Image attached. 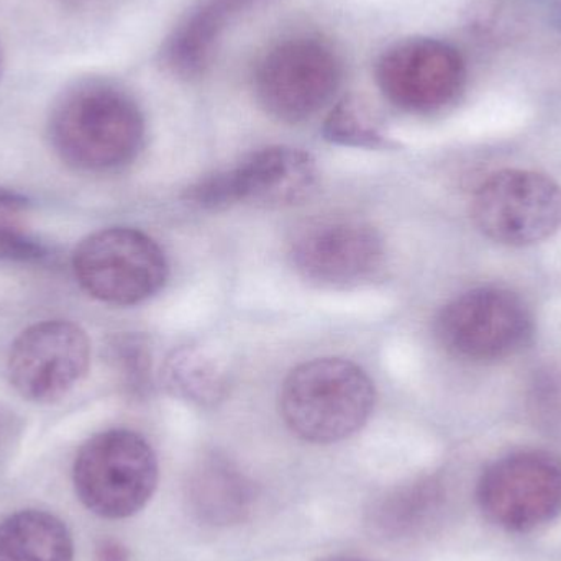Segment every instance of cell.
Instances as JSON below:
<instances>
[{
    "label": "cell",
    "instance_id": "9c48e42d",
    "mask_svg": "<svg viewBox=\"0 0 561 561\" xmlns=\"http://www.w3.org/2000/svg\"><path fill=\"white\" fill-rule=\"evenodd\" d=\"M379 91L409 114H434L454 104L467 85V61L444 39L415 36L389 46L375 68Z\"/></svg>",
    "mask_w": 561,
    "mask_h": 561
},
{
    "label": "cell",
    "instance_id": "cb8c5ba5",
    "mask_svg": "<svg viewBox=\"0 0 561 561\" xmlns=\"http://www.w3.org/2000/svg\"><path fill=\"white\" fill-rule=\"evenodd\" d=\"M333 561H365V560H358V559H340V560H333Z\"/></svg>",
    "mask_w": 561,
    "mask_h": 561
},
{
    "label": "cell",
    "instance_id": "8992f818",
    "mask_svg": "<svg viewBox=\"0 0 561 561\" xmlns=\"http://www.w3.org/2000/svg\"><path fill=\"white\" fill-rule=\"evenodd\" d=\"M445 350L468 362H497L526 348L534 335L527 304L504 287H477L447 304L435 320Z\"/></svg>",
    "mask_w": 561,
    "mask_h": 561
},
{
    "label": "cell",
    "instance_id": "2e32d148",
    "mask_svg": "<svg viewBox=\"0 0 561 561\" xmlns=\"http://www.w3.org/2000/svg\"><path fill=\"white\" fill-rule=\"evenodd\" d=\"M161 378L170 394L201 408L222 401L229 389V373L222 359L199 345L173 350L164 362Z\"/></svg>",
    "mask_w": 561,
    "mask_h": 561
},
{
    "label": "cell",
    "instance_id": "4fadbf2b",
    "mask_svg": "<svg viewBox=\"0 0 561 561\" xmlns=\"http://www.w3.org/2000/svg\"><path fill=\"white\" fill-rule=\"evenodd\" d=\"M239 203L289 207L309 199L319 183L316 160L290 147H270L249 154L230 170Z\"/></svg>",
    "mask_w": 561,
    "mask_h": 561
},
{
    "label": "cell",
    "instance_id": "5b68a950",
    "mask_svg": "<svg viewBox=\"0 0 561 561\" xmlns=\"http://www.w3.org/2000/svg\"><path fill=\"white\" fill-rule=\"evenodd\" d=\"M71 265L79 286L108 306L145 302L157 296L168 279L161 247L147 233L128 227H112L85 237L76 247Z\"/></svg>",
    "mask_w": 561,
    "mask_h": 561
},
{
    "label": "cell",
    "instance_id": "ac0fdd59",
    "mask_svg": "<svg viewBox=\"0 0 561 561\" xmlns=\"http://www.w3.org/2000/svg\"><path fill=\"white\" fill-rule=\"evenodd\" d=\"M322 135L330 144L342 147L391 150L394 141L382 131L369 105L358 95H346L323 122Z\"/></svg>",
    "mask_w": 561,
    "mask_h": 561
},
{
    "label": "cell",
    "instance_id": "9a60e30c",
    "mask_svg": "<svg viewBox=\"0 0 561 561\" xmlns=\"http://www.w3.org/2000/svg\"><path fill=\"white\" fill-rule=\"evenodd\" d=\"M71 533L59 517L26 510L0 523V561H72Z\"/></svg>",
    "mask_w": 561,
    "mask_h": 561
},
{
    "label": "cell",
    "instance_id": "52a82bcc",
    "mask_svg": "<svg viewBox=\"0 0 561 561\" xmlns=\"http://www.w3.org/2000/svg\"><path fill=\"white\" fill-rule=\"evenodd\" d=\"M477 500L500 529L534 533L561 516V460L537 450L500 458L481 474Z\"/></svg>",
    "mask_w": 561,
    "mask_h": 561
},
{
    "label": "cell",
    "instance_id": "277c9868",
    "mask_svg": "<svg viewBox=\"0 0 561 561\" xmlns=\"http://www.w3.org/2000/svg\"><path fill=\"white\" fill-rule=\"evenodd\" d=\"M342 81V56L332 43L316 35H294L260 58L253 89L266 114L299 124L322 111Z\"/></svg>",
    "mask_w": 561,
    "mask_h": 561
},
{
    "label": "cell",
    "instance_id": "d6986e66",
    "mask_svg": "<svg viewBox=\"0 0 561 561\" xmlns=\"http://www.w3.org/2000/svg\"><path fill=\"white\" fill-rule=\"evenodd\" d=\"M105 358L124 391L131 398H147L151 391V348L140 333H121L108 340Z\"/></svg>",
    "mask_w": 561,
    "mask_h": 561
},
{
    "label": "cell",
    "instance_id": "d4e9b609",
    "mask_svg": "<svg viewBox=\"0 0 561 561\" xmlns=\"http://www.w3.org/2000/svg\"><path fill=\"white\" fill-rule=\"evenodd\" d=\"M0 69H2V53H0Z\"/></svg>",
    "mask_w": 561,
    "mask_h": 561
},
{
    "label": "cell",
    "instance_id": "e0dca14e",
    "mask_svg": "<svg viewBox=\"0 0 561 561\" xmlns=\"http://www.w3.org/2000/svg\"><path fill=\"white\" fill-rule=\"evenodd\" d=\"M445 490L434 478L415 481L389 493L373 511V526L388 537L419 533L440 513Z\"/></svg>",
    "mask_w": 561,
    "mask_h": 561
},
{
    "label": "cell",
    "instance_id": "603a6c76",
    "mask_svg": "<svg viewBox=\"0 0 561 561\" xmlns=\"http://www.w3.org/2000/svg\"><path fill=\"white\" fill-rule=\"evenodd\" d=\"M61 2L68 3V5H82V3H89L92 0H61Z\"/></svg>",
    "mask_w": 561,
    "mask_h": 561
},
{
    "label": "cell",
    "instance_id": "6da1fadb",
    "mask_svg": "<svg viewBox=\"0 0 561 561\" xmlns=\"http://www.w3.org/2000/svg\"><path fill=\"white\" fill-rule=\"evenodd\" d=\"M48 138L59 160L75 170H117L131 163L144 147V112L115 82L82 79L53 104Z\"/></svg>",
    "mask_w": 561,
    "mask_h": 561
},
{
    "label": "cell",
    "instance_id": "44dd1931",
    "mask_svg": "<svg viewBox=\"0 0 561 561\" xmlns=\"http://www.w3.org/2000/svg\"><path fill=\"white\" fill-rule=\"evenodd\" d=\"M95 560L98 561H130V553L124 543L114 539L101 540L95 549Z\"/></svg>",
    "mask_w": 561,
    "mask_h": 561
},
{
    "label": "cell",
    "instance_id": "8fae6325",
    "mask_svg": "<svg viewBox=\"0 0 561 561\" xmlns=\"http://www.w3.org/2000/svg\"><path fill=\"white\" fill-rule=\"evenodd\" d=\"M297 273L322 287H348L371 278L385 259L375 227L348 217L312 220L297 232L290 249Z\"/></svg>",
    "mask_w": 561,
    "mask_h": 561
},
{
    "label": "cell",
    "instance_id": "3957f363",
    "mask_svg": "<svg viewBox=\"0 0 561 561\" xmlns=\"http://www.w3.org/2000/svg\"><path fill=\"white\" fill-rule=\"evenodd\" d=\"M158 460L137 432L112 428L89 438L76 455L72 483L95 516L127 519L147 506L158 486Z\"/></svg>",
    "mask_w": 561,
    "mask_h": 561
},
{
    "label": "cell",
    "instance_id": "30bf717a",
    "mask_svg": "<svg viewBox=\"0 0 561 561\" xmlns=\"http://www.w3.org/2000/svg\"><path fill=\"white\" fill-rule=\"evenodd\" d=\"M89 365L91 342L85 330L69 320H45L16 336L7 359V375L20 398L51 404L84 378Z\"/></svg>",
    "mask_w": 561,
    "mask_h": 561
},
{
    "label": "cell",
    "instance_id": "7c38bea8",
    "mask_svg": "<svg viewBox=\"0 0 561 561\" xmlns=\"http://www.w3.org/2000/svg\"><path fill=\"white\" fill-rule=\"evenodd\" d=\"M266 0H194L160 49L164 71L183 81L206 75L224 35L240 16Z\"/></svg>",
    "mask_w": 561,
    "mask_h": 561
},
{
    "label": "cell",
    "instance_id": "ffe728a7",
    "mask_svg": "<svg viewBox=\"0 0 561 561\" xmlns=\"http://www.w3.org/2000/svg\"><path fill=\"white\" fill-rule=\"evenodd\" d=\"M48 256V249L25 230L0 224V262L38 263Z\"/></svg>",
    "mask_w": 561,
    "mask_h": 561
},
{
    "label": "cell",
    "instance_id": "7402d4cb",
    "mask_svg": "<svg viewBox=\"0 0 561 561\" xmlns=\"http://www.w3.org/2000/svg\"><path fill=\"white\" fill-rule=\"evenodd\" d=\"M28 197L10 190V187L0 186V209H23V207L28 206Z\"/></svg>",
    "mask_w": 561,
    "mask_h": 561
},
{
    "label": "cell",
    "instance_id": "ba28073f",
    "mask_svg": "<svg viewBox=\"0 0 561 561\" xmlns=\"http://www.w3.org/2000/svg\"><path fill=\"white\" fill-rule=\"evenodd\" d=\"M471 219L483 236L503 245L543 242L561 227V187L536 171H500L474 193Z\"/></svg>",
    "mask_w": 561,
    "mask_h": 561
},
{
    "label": "cell",
    "instance_id": "7a4b0ae2",
    "mask_svg": "<svg viewBox=\"0 0 561 561\" xmlns=\"http://www.w3.org/2000/svg\"><path fill=\"white\" fill-rule=\"evenodd\" d=\"M375 401V385L355 363L317 358L284 379L279 409L293 434L327 445L356 434L368 422Z\"/></svg>",
    "mask_w": 561,
    "mask_h": 561
},
{
    "label": "cell",
    "instance_id": "5bb4252c",
    "mask_svg": "<svg viewBox=\"0 0 561 561\" xmlns=\"http://www.w3.org/2000/svg\"><path fill=\"white\" fill-rule=\"evenodd\" d=\"M252 483L222 458L204 461L190 481V503L201 520L210 526L242 523L252 510Z\"/></svg>",
    "mask_w": 561,
    "mask_h": 561
}]
</instances>
